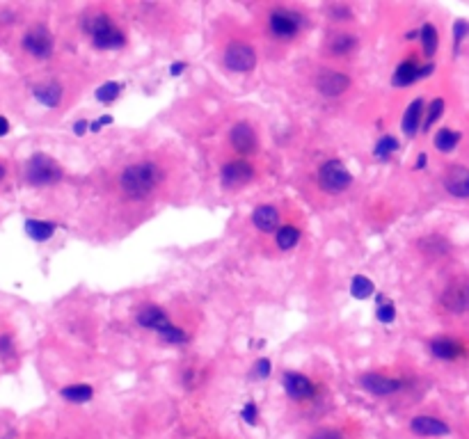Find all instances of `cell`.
<instances>
[{"label": "cell", "mask_w": 469, "mask_h": 439, "mask_svg": "<svg viewBox=\"0 0 469 439\" xmlns=\"http://www.w3.org/2000/svg\"><path fill=\"white\" fill-rule=\"evenodd\" d=\"M165 178V172L160 170L158 163L154 161H138L126 165L119 174V188H122L124 197L133 201L147 199L152 192L158 188Z\"/></svg>", "instance_id": "1"}, {"label": "cell", "mask_w": 469, "mask_h": 439, "mask_svg": "<svg viewBox=\"0 0 469 439\" xmlns=\"http://www.w3.org/2000/svg\"><path fill=\"white\" fill-rule=\"evenodd\" d=\"M307 25L302 12L293 10V7H275L268 14V30L275 39L280 41H291L302 32V28Z\"/></svg>", "instance_id": "2"}, {"label": "cell", "mask_w": 469, "mask_h": 439, "mask_svg": "<svg viewBox=\"0 0 469 439\" xmlns=\"http://www.w3.org/2000/svg\"><path fill=\"white\" fill-rule=\"evenodd\" d=\"M65 176L62 165L46 154H34L25 165V181L30 185H53Z\"/></svg>", "instance_id": "3"}, {"label": "cell", "mask_w": 469, "mask_h": 439, "mask_svg": "<svg viewBox=\"0 0 469 439\" xmlns=\"http://www.w3.org/2000/svg\"><path fill=\"white\" fill-rule=\"evenodd\" d=\"M316 178L321 190L328 192V195H341V192H346L353 185V174L337 158L321 163V167L316 172Z\"/></svg>", "instance_id": "4"}, {"label": "cell", "mask_w": 469, "mask_h": 439, "mask_svg": "<svg viewBox=\"0 0 469 439\" xmlns=\"http://www.w3.org/2000/svg\"><path fill=\"white\" fill-rule=\"evenodd\" d=\"M225 67L233 74H247L257 67V50L247 41H231L225 50Z\"/></svg>", "instance_id": "5"}, {"label": "cell", "mask_w": 469, "mask_h": 439, "mask_svg": "<svg viewBox=\"0 0 469 439\" xmlns=\"http://www.w3.org/2000/svg\"><path fill=\"white\" fill-rule=\"evenodd\" d=\"M254 165L245 158H236V161H227L222 167H220V181H222V188L227 190H236V188H245L247 183L254 178Z\"/></svg>", "instance_id": "6"}, {"label": "cell", "mask_w": 469, "mask_h": 439, "mask_svg": "<svg viewBox=\"0 0 469 439\" xmlns=\"http://www.w3.org/2000/svg\"><path fill=\"white\" fill-rule=\"evenodd\" d=\"M282 387L291 400L304 402V400H314L318 396V385L311 378H307L304 373L298 371H284L282 373Z\"/></svg>", "instance_id": "7"}, {"label": "cell", "mask_w": 469, "mask_h": 439, "mask_svg": "<svg viewBox=\"0 0 469 439\" xmlns=\"http://www.w3.org/2000/svg\"><path fill=\"white\" fill-rule=\"evenodd\" d=\"M21 44H23L25 53H30L32 57H37V60H46V57L53 55L55 41L46 25H34L23 34V41H21Z\"/></svg>", "instance_id": "8"}, {"label": "cell", "mask_w": 469, "mask_h": 439, "mask_svg": "<svg viewBox=\"0 0 469 439\" xmlns=\"http://www.w3.org/2000/svg\"><path fill=\"white\" fill-rule=\"evenodd\" d=\"M359 387L368 394L373 396H394L405 389V382L401 378H392L387 376V373H364V376H359Z\"/></svg>", "instance_id": "9"}, {"label": "cell", "mask_w": 469, "mask_h": 439, "mask_svg": "<svg viewBox=\"0 0 469 439\" xmlns=\"http://www.w3.org/2000/svg\"><path fill=\"white\" fill-rule=\"evenodd\" d=\"M229 145L240 156H254L259 151V135L252 124L236 121V124L229 128Z\"/></svg>", "instance_id": "10"}, {"label": "cell", "mask_w": 469, "mask_h": 439, "mask_svg": "<svg viewBox=\"0 0 469 439\" xmlns=\"http://www.w3.org/2000/svg\"><path fill=\"white\" fill-rule=\"evenodd\" d=\"M351 88V76L337 69H323L316 76V90L328 99H339Z\"/></svg>", "instance_id": "11"}, {"label": "cell", "mask_w": 469, "mask_h": 439, "mask_svg": "<svg viewBox=\"0 0 469 439\" xmlns=\"http://www.w3.org/2000/svg\"><path fill=\"white\" fill-rule=\"evenodd\" d=\"M442 307L451 314H465L469 312V279H458L451 282L442 293Z\"/></svg>", "instance_id": "12"}, {"label": "cell", "mask_w": 469, "mask_h": 439, "mask_svg": "<svg viewBox=\"0 0 469 439\" xmlns=\"http://www.w3.org/2000/svg\"><path fill=\"white\" fill-rule=\"evenodd\" d=\"M444 190L456 199H469V167L451 165L444 174Z\"/></svg>", "instance_id": "13"}, {"label": "cell", "mask_w": 469, "mask_h": 439, "mask_svg": "<svg viewBox=\"0 0 469 439\" xmlns=\"http://www.w3.org/2000/svg\"><path fill=\"white\" fill-rule=\"evenodd\" d=\"M410 430L419 437H446L451 435L449 423L430 414H419L410 421Z\"/></svg>", "instance_id": "14"}, {"label": "cell", "mask_w": 469, "mask_h": 439, "mask_svg": "<svg viewBox=\"0 0 469 439\" xmlns=\"http://www.w3.org/2000/svg\"><path fill=\"white\" fill-rule=\"evenodd\" d=\"M357 48H359V39L357 34L353 32H332L328 34V39H325V50H328L332 57H348Z\"/></svg>", "instance_id": "15"}, {"label": "cell", "mask_w": 469, "mask_h": 439, "mask_svg": "<svg viewBox=\"0 0 469 439\" xmlns=\"http://www.w3.org/2000/svg\"><path fill=\"white\" fill-rule=\"evenodd\" d=\"M430 355L442 359V362H456L467 352L465 343H460L456 339H451V336H439V339H432L430 341Z\"/></svg>", "instance_id": "16"}, {"label": "cell", "mask_w": 469, "mask_h": 439, "mask_svg": "<svg viewBox=\"0 0 469 439\" xmlns=\"http://www.w3.org/2000/svg\"><path fill=\"white\" fill-rule=\"evenodd\" d=\"M167 323H172V320H169L165 309L158 305H147L138 312V325L145 329H154L156 334H158Z\"/></svg>", "instance_id": "17"}, {"label": "cell", "mask_w": 469, "mask_h": 439, "mask_svg": "<svg viewBox=\"0 0 469 439\" xmlns=\"http://www.w3.org/2000/svg\"><path fill=\"white\" fill-rule=\"evenodd\" d=\"M424 114H426V103H424V99H415L412 103L408 105V110H405L403 114V121H401V126H403V133L408 135V138H415V135L421 131V126H424Z\"/></svg>", "instance_id": "18"}, {"label": "cell", "mask_w": 469, "mask_h": 439, "mask_svg": "<svg viewBox=\"0 0 469 439\" xmlns=\"http://www.w3.org/2000/svg\"><path fill=\"white\" fill-rule=\"evenodd\" d=\"M252 225L259 229L261 234H273L277 232L282 225H280V211H277L275 206L264 204V206H257L252 213Z\"/></svg>", "instance_id": "19"}, {"label": "cell", "mask_w": 469, "mask_h": 439, "mask_svg": "<svg viewBox=\"0 0 469 439\" xmlns=\"http://www.w3.org/2000/svg\"><path fill=\"white\" fill-rule=\"evenodd\" d=\"M419 69H421V64H419L417 55L412 53L410 57H405L399 67H396L394 76H392V85L394 88H408V85L417 83L419 81Z\"/></svg>", "instance_id": "20"}, {"label": "cell", "mask_w": 469, "mask_h": 439, "mask_svg": "<svg viewBox=\"0 0 469 439\" xmlns=\"http://www.w3.org/2000/svg\"><path fill=\"white\" fill-rule=\"evenodd\" d=\"M32 96L37 99L44 108H58L60 101H62V85L53 83V81L39 83L32 88Z\"/></svg>", "instance_id": "21"}, {"label": "cell", "mask_w": 469, "mask_h": 439, "mask_svg": "<svg viewBox=\"0 0 469 439\" xmlns=\"http://www.w3.org/2000/svg\"><path fill=\"white\" fill-rule=\"evenodd\" d=\"M112 28H115V21H112L110 14L98 12V14H90L87 19H83V30L90 39H94V37H98V34L112 30Z\"/></svg>", "instance_id": "22"}, {"label": "cell", "mask_w": 469, "mask_h": 439, "mask_svg": "<svg viewBox=\"0 0 469 439\" xmlns=\"http://www.w3.org/2000/svg\"><path fill=\"white\" fill-rule=\"evenodd\" d=\"M60 396L67 402H74V405H85V402H90L92 396H94V387L85 385V382L67 385V387H62V389H60Z\"/></svg>", "instance_id": "23"}, {"label": "cell", "mask_w": 469, "mask_h": 439, "mask_svg": "<svg viewBox=\"0 0 469 439\" xmlns=\"http://www.w3.org/2000/svg\"><path fill=\"white\" fill-rule=\"evenodd\" d=\"M92 46L98 48V50H117V48H124L126 46V34L115 25L112 30L98 34V37L92 39Z\"/></svg>", "instance_id": "24"}, {"label": "cell", "mask_w": 469, "mask_h": 439, "mask_svg": "<svg viewBox=\"0 0 469 439\" xmlns=\"http://www.w3.org/2000/svg\"><path fill=\"white\" fill-rule=\"evenodd\" d=\"M25 234L30 236L32 241H37V243H46L48 238H53V234H55V227L53 222H46V220H25Z\"/></svg>", "instance_id": "25"}, {"label": "cell", "mask_w": 469, "mask_h": 439, "mask_svg": "<svg viewBox=\"0 0 469 439\" xmlns=\"http://www.w3.org/2000/svg\"><path fill=\"white\" fill-rule=\"evenodd\" d=\"M302 234L300 229H298L295 225H282L280 229L275 232V245L280 247L282 252H289L293 249L298 243H300Z\"/></svg>", "instance_id": "26"}, {"label": "cell", "mask_w": 469, "mask_h": 439, "mask_svg": "<svg viewBox=\"0 0 469 439\" xmlns=\"http://www.w3.org/2000/svg\"><path fill=\"white\" fill-rule=\"evenodd\" d=\"M460 131H453V128L444 126L439 128V131L435 133V138H432V145H435L437 151H442V154H451L453 149H456L460 145Z\"/></svg>", "instance_id": "27"}, {"label": "cell", "mask_w": 469, "mask_h": 439, "mask_svg": "<svg viewBox=\"0 0 469 439\" xmlns=\"http://www.w3.org/2000/svg\"><path fill=\"white\" fill-rule=\"evenodd\" d=\"M419 41H421L424 55L428 57V62H430V57L435 55L437 48H439V32H437V28L432 25V23H424L421 30H419Z\"/></svg>", "instance_id": "28"}, {"label": "cell", "mask_w": 469, "mask_h": 439, "mask_svg": "<svg viewBox=\"0 0 469 439\" xmlns=\"http://www.w3.org/2000/svg\"><path fill=\"white\" fill-rule=\"evenodd\" d=\"M375 293V284L366 275H355L351 279V295L355 300H368Z\"/></svg>", "instance_id": "29"}, {"label": "cell", "mask_w": 469, "mask_h": 439, "mask_svg": "<svg viewBox=\"0 0 469 439\" xmlns=\"http://www.w3.org/2000/svg\"><path fill=\"white\" fill-rule=\"evenodd\" d=\"M122 90H124V85H122V83L108 81V83H103L101 88H98V90L94 92V96H96L98 103L110 105V103H115V101L119 99V94H122Z\"/></svg>", "instance_id": "30"}, {"label": "cell", "mask_w": 469, "mask_h": 439, "mask_svg": "<svg viewBox=\"0 0 469 439\" xmlns=\"http://www.w3.org/2000/svg\"><path fill=\"white\" fill-rule=\"evenodd\" d=\"M399 140L394 138V135H382V138L378 140V145H375V149H373V156L378 158V161H389V158H392L396 151H399Z\"/></svg>", "instance_id": "31"}, {"label": "cell", "mask_w": 469, "mask_h": 439, "mask_svg": "<svg viewBox=\"0 0 469 439\" xmlns=\"http://www.w3.org/2000/svg\"><path fill=\"white\" fill-rule=\"evenodd\" d=\"M419 247L426 256H442L444 252H449V243H446L442 236H426V238L419 243Z\"/></svg>", "instance_id": "32"}, {"label": "cell", "mask_w": 469, "mask_h": 439, "mask_svg": "<svg viewBox=\"0 0 469 439\" xmlns=\"http://www.w3.org/2000/svg\"><path fill=\"white\" fill-rule=\"evenodd\" d=\"M158 336L165 343H172V345H181V343H188V332L183 327H179V325H174V323H167L165 327L160 329L158 332Z\"/></svg>", "instance_id": "33"}, {"label": "cell", "mask_w": 469, "mask_h": 439, "mask_svg": "<svg viewBox=\"0 0 469 439\" xmlns=\"http://www.w3.org/2000/svg\"><path fill=\"white\" fill-rule=\"evenodd\" d=\"M442 114H444V99H432V101H430V105L426 108L421 131H424V133H428L430 128H432V124H435V121H437L439 117H442Z\"/></svg>", "instance_id": "34"}, {"label": "cell", "mask_w": 469, "mask_h": 439, "mask_svg": "<svg viewBox=\"0 0 469 439\" xmlns=\"http://www.w3.org/2000/svg\"><path fill=\"white\" fill-rule=\"evenodd\" d=\"M467 34H469V23L465 19H458L456 23H453V53H456V55H458L460 44L465 41Z\"/></svg>", "instance_id": "35"}, {"label": "cell", "mask_w": 469, "mask_h": 439, "mask_svg": "<svg viewBox=\"0 0 469 439\" xmlns=\"http://www.w3.org/2000/svg\"><path fill=\"white\" fill-rule=\"evenodd\" d=\"M328 17L332 21H339V23H344V21H353V10L348 5L337 3V5H330L328 7Z\"/></svg>", "instance_id": "36"}, {"label": "cell", "mask_w": 469, "mask_h": 439, "mask_svg": "<svg viewBox=\"0 0 469 439\" xmlns=\"http://www.w3.org/2000/svg\"><path fill=\"white\" fill-rule=\"evenodd\" d=\"M375 318H378L382 325H392L396 320V307L394 302H382L378 307V312H375Z\"/></svg>", "instance_id": "37"}, {"label": "cell", "mask_w": 469, "mask_h": 439, "mask_svg": "<svg viewBox=\"0 0 469 439\" xmlns=\"http://www.w3.org/2000/svg\"><path fill=\"white\" fill-rule=\"evenodd\" d=\"M240 416H243V421L247 423V426H257L259 423V407L254 400H247L243 409H240Z\"/></svg>", "instance_id": "38"}, {"label": "cell", "mask_w": 469, "mask_h": 439, "mask_svg": "<svg viewBox=\"0 0 469 439\" xmlns=\"http://www.w3.org/2000/svg\"><path fill=\"white\" fill-rule=\"evenodd\" d=\"M270 373H273V362H270L268 357L257 359V364H254V376H257L259 380H266Z\"/></svg>", "instance_id": "39"}, {"label": "cell", "mask_w": 469, "mask_h": 439, "mask_svg": "<svg viewBox=\"0 0 469 439\" xmlns=\"http://www.w3.org/2000/svg\"><path fill=\"white\" fill-rule=\"evenodd\" d=\"M309 439H346V437L337 428H318Z\"/></svg>", "instance_id": "40"}, {"label": "cell", "mask_w": 469, "mask_h": 439, "mask_svg": "<svg viewBox=\"0 0 469 439\" xmlns=\"http://www.w3.org/2000/svg\"><path fill=\"white\" fill-rule=\"evenodd\" d=\"M87 131H90V121L87 119H78L74 124V135H78V138H83Z\"/></svg>", "instance_id": "41"}, {"label": "cell", "mask_w": 469, "mask_h": 439, "mask_svg": "<svg viewBox=\"0 0 469 439\" xmlns=\"http://www.w3.org/2000/svg\"><path fill=\"white\" fill-rule=\"evenodd\" d=\"M432 71H435V64H432V62L421 64V69H419V81H426V78H430Z\"/></svg>", "instance_id": "42"}, {"label": "cell", "mask_w": 469, "mask_h": 439, "mask_svg": "<svg viewBox=\"0 0 469 439\" xmlns=\"http://www.w3.org/2000/svg\"><path fill=\"white\" fill-rule=\"evenodd\" d=\"M0 355H12V339L7 334L0 336Z\"/></svg>", "instance_id": "43"}, {"label": "cell", "mask_w": 469, "mask_h": 439, "mask_svg": "<svg viewBox=\"0 0 469 439\" xmlns=\"http://www.w3.org/2000/svg\"><path fill=\"white\" fill-rule=\"evenodd\" d=\"M186 69H188V64H186V62H179V60L169 64V74H172V76H181Z\"/></svg>", "instance_id": "44"}, {"label": "cell", "mask_w": 469, "mask_h": 439, "mask_svg": "<svg viewBox=\"0 0 469 439\" xmlns=\"http://www.w3.org/2000/svg\"><path fill=\"white\" fill-rule=\"evenodd\" d=\"M426 163H428V156H426L424 151H421V154H419V156L415 158V170H424V167H426Z\"/></svg>", "instance_id": "45"}, {"label": "cell", "mask_w": 469, "mask_h": 439, "mask_svg": "<svg viewBox=\"0 0 469 439\" xmlns=\"http://www.w3.org/2000/svg\"><path fill=\"white\" fill-rule=\"evenodd\" d=\"M12 131V126H10V121H7L5 117H0V138H3V135H7Z\"/></svg>", "instance_id": "46"}, {"label": "cell", "mask_w": 469, "mask_h": 439, "mask_svg": "<svg viewBox=\"0 0 469 439\" xmlns=\"http://www.w3.org/2000/svg\"><path fill=\"white\" fill-rule=\"evenodd\" d=\"M96 121H98V126L103 128V126H110L112 124V117H110V114H101V117H98Z\"/></svg>", "instance_id": "47"}, {"label": "cell", "mask_w": 469, "mask_h": 439, "mask_svg": "<svg viewBox=\"0 0 469 439\" xmlns=\"http://www.w3.org/2000/svg\"><path fill=\"white\" fill-rule=\"evenodd\" d=\"M5 172H7V170H5V165L0 163V181H3V178H5Z\"/></svg>", "instance_id": "48"}]
</instances>
